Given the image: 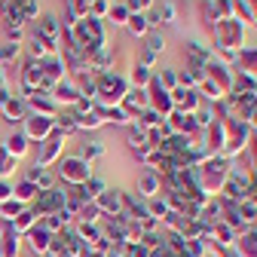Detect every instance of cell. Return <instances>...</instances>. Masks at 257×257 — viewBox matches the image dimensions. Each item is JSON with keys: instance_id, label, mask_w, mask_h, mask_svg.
<instances>
[{"instance_id": "cell-1", "label": "cell", "mask_w": 257, "mask_h": 257, "mask_svg": "<svg viewBox=\"0 0 257 257\" xmlns=\"http://www.w3.org/2000/svg\"><path fill=\"white\" fill-rule=\"evenodd\" d=\"M25 125H28V138H43L52 128V116H28Z\"/></svg>"}, {"instance_id": "cell-2", "label": "cell", "mask_w": 257, "mask_h": 257, "mask_svg": "<svg viewBox=\"0 0 257 257\" xmlns=\"http://www.w3.org/2000/svg\"><path fill=\"white\" fill-rule=\"evenodd\" d=\"M25 110H28V104L19 101V98H13V95H10V101L0 107V113L7 116V122H19V119H25Z\"/></svg>"}, {"instance_id": "cell-3", "label": "cell", "mask_w": 257, "mask_h": 257, "mask_svg": "<svg viewBox=\"0 0 257 257\" xmlns=\"http://www.w3.org/2000/svg\"><path fill=\"white\" fill-rule=\"evenodd\" d=\"M28 49H31V61H40V64H43V58L49 55V46H46V40H43L40 34H31Z\"/></svg>"}, {"instance_id": "cell-4", "label": "cell", "mask_w": 257, "mask_h": 257, "mask_svg": "<svg viewBox=\"0 0 257 257\" xmlns=\"http://www.w3.org/2000/svg\"><path fill=\"white\" fill-rule=\"evenodd\" d=\"M25 150H28V135H10L7 138V153L10 156H25Z\"/></svg>"}, {"instance_id": "cell-5", "label": "cell", "mask_w": 257, "mask_h": 257, "mask_svg": "<svg viewBox=\"0 0 257 257\" xmlns=\"http://www.w3.org/2000/svg\"><path fill=\"white\" fill-rule=\"evenodd\" d=\"M16 55H19L16 43H4V46H0V64H4V61H16Z\"/></svg>"}, {"instance_id": "cell-6", "label": "cell", "mask_w": 257, "mask_h": 257, "mask_svg": "<svg viewBox=\"0 0 257 257\" xmlns=\"http://www.w3.org/2000/svg\"><path fill=\"white\" fill-rule=\"evenodd\" d=\"M55 98H64V101H74V98H77V92H74L71 86H64V83H61V86H55Z\"/></svg>"}, {"instance_id": "cell-7", "label": "cell", "mask_w": 257, "mask_h": 257, "mask_svg": "<svg viewBox=\"0 0 257 257\" xmlns=\"http://www.w3.org/2000/svg\"><path fill=\"white\" fill-rule=\"evenodd\" d=\"M19 196H22V199L34 196V184H22V187H19Z\"/></svg>"}, {"instance_id": "cell-8", "label": "cell", "mask_w": 257, "mask_h": 257, "mask_svg": "<svg viewBox=\"0 0 257 257\" xmlns=\"http://www.w3.org/2000/svg\"><path fill=\"white\" fill-rule=\"evenodd\" d=\"M13 156H4V163H0V175H7V172H13Z\"/></svg>"}, {"instance_id": "cell-9", "label": "cell", "mask_w": 257, "mask_h": 257, "mask_svg": "<svg viewBox=\"0 0 257 257\" xmlns=\"http://www.w3.org/2000/svg\"><path fill=\"white\" fill-rule=\"evenodd\" d=\"M10 193H13V190H10L7 184H0V199H7V196H10Z\"/></svg>"}, {"instance_id": "cell-10", "label": "cell", "mask_w": 257, "mask_h": 257, "mask_svg": "<svg viewBox=\"0 0 257 257\" xmlns=\"http://www.w3.org/2000/svg\"><path fill=\"white\" fill-rule=\"evenodd\" d=\"M0 156H4V150H0Z\"/></svg>"}]
</instances>
